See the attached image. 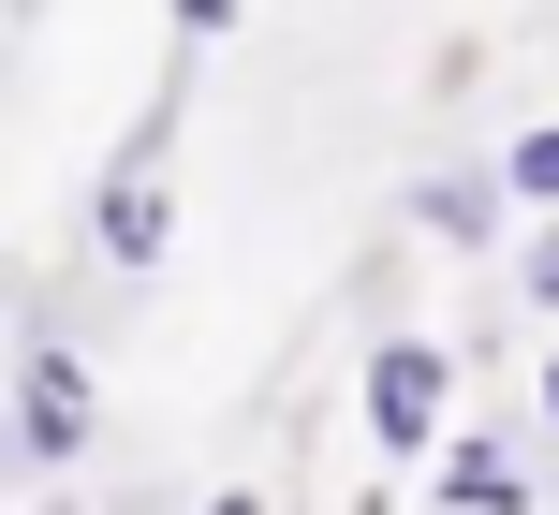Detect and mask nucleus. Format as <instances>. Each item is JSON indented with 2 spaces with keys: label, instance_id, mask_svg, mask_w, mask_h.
<instances>
[{
  "label": "nucleus",
  "instance_id": "nucleus-1",
  "mask_svg": "<svg viewBox=\"0 0 559 515\" xmlns=\"http://www.w3.org/2000/svg\"><path fill=\"white\" fill-rule=\"evenodd\" d=\"M368 428H383V442H427V428H442V354L397 339L383 369H368Z\"/></svg>",
  "mask_w": 559,
  "mask_h": 515
},
{
  "label": "nucleus",
  "instance_id": "nucleus-2",
  "mask_svg": "<svg viewBox=\"0 0 559 515\" xmlns=\"http://www.w3.org/2000/svg\"><path fill=\"white\" fill-rule=\"evenodd\" d=\"M88 442V383H74V354H29V457H74Z\"/></svg>",
  "mask_w": 559,
  "mask_h": 515
},
{
  "label": "nucleus",
  "instance_id": "nucleus-3",
  "mask_svg": "<svg viewBox=\"0 0 559 515\" xmlns=\"http://www.w3.org/2000/svg\"><path fill=\"white\" fill-rule=\"evenodd\" d=\"M442 501L456 515H515V457H501V442H456V457H442Z\"/></svg>",
  "mask_w": 559,
  "mask_h": 515
},
{
  "label": "nucleus",
  "instance_id": "nucleus-4",
  "mask_svg": "<svg viewBox=\"0 0 559 515\" xmlns=\"http://www.w3.org/2000/svg\"><path fill=\"white\" fill-rule=\"evenodd\" d=\"M104 236H118V251H163V192H147V177H133V192L104 206Z\"/></svg>",
  "mask_w": 559,
  "mask_h": 515
},
{
  "label": "nucleus",
  "instance_id": "nucleus-5",
  "mask_svg": "<svg viewBox=\"0 0 559 515\" xmlns=\"http://www.w3.org/2000/svg\"><path fill=\"white\" fill-rule=\"evenodd\" d=\"M515 192H559V133H531V147H515Z\"/></svg>",
  "mask_w": 559,
  "mask_h": 515
},
{
  "label": "nucleus",
  "instance_id": "nucleus-6",
  "mask_svg": "<svg viewBox=\"0 0 559 515\" xmlns=\"http://www.w3.org/2000/svg\"><path fill=\"white\" fill-rule=\"evenodd\" d=\"M531 295H545V310H559V236H545V251H531Z\"/></svg>",
  "mask_w": 559,
  "mask_h": 515
},
{
  "label": "nucleus",
  "instance_id": "nucleus-7",
  "mask_svg": "<svg viewBox=\"0 0 559 515\" xmlns=\"http://www.w3.org/2000/svg\"><path fill=\"white\" fill-rule=\"evenodd\" d=\"M545 412H559V369H545Z\"/></svg>",
  "mask_w": 559,
  "mask_h": 515
}]
</instances>
